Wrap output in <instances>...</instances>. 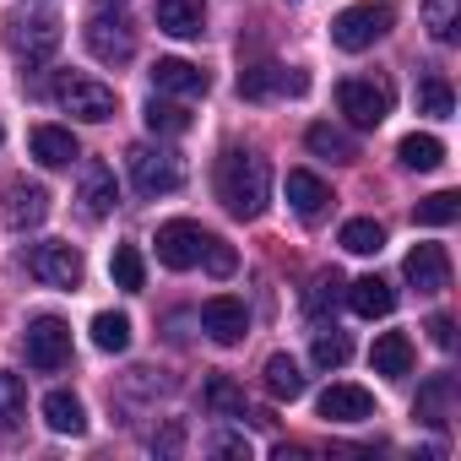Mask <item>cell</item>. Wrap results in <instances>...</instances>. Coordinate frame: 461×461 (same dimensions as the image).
Listing matches in <instances>:
<instances>
[{
    "mask_svg": "<svg viewBox=\"0 0 461 461\" xmlns=\"http://www.w3.org/2000/svg\"><path fill=\"white\" fill-rule=\"evenodd\" d=\"M212 450H217V456H245V461H250V439H245V434H212Z\"/></svg>",
    "mask_w": 461,
    "mask_h": 461,
    "instance_id": "cell-41",
    "label": "cell"
},
{
    "mask_svg": "<svg viewBox=\"0 0 461 461\" xmlns=\"http://www.w3.org/2000/svg\"><path fill=\"white\" fill-rule=\"evenodd\" d=\"M201 228L195 222H185V217H174V222H163L158 228V261L168 267V272H190L195 261H201Z\"/></svg>",
    "mask_w": 461,
    "mask_h": 461,
    "instance_id": "cell-13",
    "label": "cell"
},
{
    "mask_svg": "<svg viewBox=\"0 0 461 461\" xmlns=\"http://www.w3.org/2000/svg\"><path fill=\"white\" fill-rule=\"evenodd\" d=\"M396 158H402L407 168H418V174H434V168L445 163V141H439V136H429V131H412V136H402Z\"/></svg>",
    "mask_w": 461,
    "mask_h": 461,
    "instance_id": "cell-26",
    "label": "cell"
},
{
    "mask_svg": "<svg viewBox=\"0 0 461 461\" xmlns=\"http://www.w3.org/2000/svg\"><path fill=\"white\" fill-rule=\"evenodd\" d=\"M456 109V93H450V82L445 77H423L418 82V114H434V120H445Z\"/></svg>",
    "mask_w": 461,
    "mask_h": 461,
    "instance_id": "cell-36",
    "label": "cell"
},
{
    "mask_svg": "<svg viewBox=\"0 0 461 461\" xmlns=\"http://www.w3.org/2000/svg\"><path fill=\"white\" fill-rule=\"evenodd\" d=\"M304 147H310L315 158H331V163H353V158H358V141H353L348 131H337V125H326V120L304 131Z\"/></svg>",
    "mask_w": 461,
    "mask_h": 461,
    "instance_id": "cell-25",
    "label": "cell"
},
{
    "mask_svg": "<svg viewBox=\"0 0 461 461\" xmlns=\"http://www.w3.org/2000/svg\"><path fill=\"white\" fill-rule=\"evenodd\" d=\"M369 364H375V375H385V380H407V375H412V342H407L402 331H385V337H375Z\"/></svg>",
    "mask_w": 461,
    "mask_h": 461,
    "instance_id": "cell-22",
    "label": "cell"
},
{
    "mask_svg": "<svg viewBox=\"0 0 461 461\" xmlns=\"http://www.w3.org/2000/svg\"><path fill=\"white\" fill-rule=\"evenodd\" d=\"M28 418V385L17 375H0V434H12Z\"/></svg>",
    "mask_w": 461,
    "mask_h": 461,
    "instance_id": "cell-32",
    "label": "cell"
},
{
    "mask_svg": "<svg viewBox=\"0 0 461 461\" xmlns=\"http://www.w3.org/2000/svg\"><path fill=\"white\" fill-rule=\"evenodd\" d=\"M326 201H331V190H326L321 174H310V168H294V174H288V206H294L304 222H315V217L326 212Z\"/></svg>",
    "mask_w": 461,
    "mask_h": 461,
    "instance_id": "cell-20",
    "label": "cell"
},
{
    "mask_svg": "<svg viewBox=\"0 0 461 461\" xmlns=\"http://www.w3.org/2000/svg\"><path fill=\"white\" fill-rule=\"evenodd\" d=\"M0 141H6V131H0Z\"/></svg>",
    "mask_w": 461,
    "mask_h": 461,
    "instance_id": "cell-42",
    "label": "cell"
},
{
    "mask_svg": "<svg viewBox=\"0 0 461 461\" xmlns=\"http://www.w3.org/2000/svg\"><path fill=\"white\" fill-rule=\"evenodd\" d=\"M337 299H342V277L337 272H315L310 288H304V310L315 321H326V310H337Z\"/></svg>",
    "mask_w": 461,
    "mask_h": 461,
    "instance_id": "cell-34",
    "label": "cell"
},
{
    "mask_svg": "<svg viewBox=\"0 0 461 461\" xmlns=\"http://www.w3.org/2000/svg\"><path fill=\"white\" fill-rule=\"evenodd\" d=\"M12 50L28 60V66H39V60H50L55 50H60V23L44 12V17H17L12 23Z\"/></svg>",
    "mask_w": 461,
    "mask_h": 461,
    "instance_id": "cell-14",
    "label": "cell"
},
{
    "mask_svg": "<svg viewBox=\"0 0 461 461\" xmlns=\"http://www.w3.org/2000/svg\"><path fill=\"white\" fill-rule=\"evenodd\" d=\"M418 228H450L456 217H461V195L456 190H434V195H423L418 201Z\"/></svg>",
    "mask_w": 461,
    "mask_h": 461,
    "instance_id": "cell-30",
    "label": "cell"
},
{
    "mask_svg": "<svg viewBox=\"0 0 461 461\" xmlns=\"http://www.w3.org/2000/svg\"><path fill=\"white\" fill-rule=\"evenodd\" d=\"M450 407H456V380L450 375H434L423 391H418V423H429V429H445L450 423Z\"/></svg>",
    "mask_w": 461,
    "mask_h": 461,
    "instance_id": "cell-23",
    "label": "cell"
},
{
    "mask_svg": "<svg viewBox=\"0 0 461 461\" xmlns=\"http://www.w3.org/2000/svg\"><path fill=\"white\" fill-rule=\"evenodd\" d=\"M147 131H158V136H185V131H190V114H185L179 104H168V98H152V104H147Z\"/></svg>",
    "mask_w": 461,
    "mask_h": 461,
    "instance_id": "cell-37",
    "label": "cell"
},
{
    "mask_svg": "<svg viewBox=\"0 0 461 461\" xmlns=\"http://www.w3.org/2000/svg\"><path fill=\"white\" fill-rule=\"evenodd\" d=\"M44 423H50L55 434H87V407H82V396L50 391V396H44Z\"/></svg>",
    "mask_w": 461,
    "mask_h": 461,
    "instance_id": "cell-24",
    "label": "cell"
},
{
    "mask_svg": "<svg viewBox=\"0 0 461 461\" xmlns=\"http://www.w3.org/2000/svg\"><path fill=\"white\" fill-rule=\"evenodd\" d=\"M158 28L168 39H201L206 33V0H158Z\"/></svg>",
    "mask_w": 461,
    "mask_h": 461,
    "instance_id": "cell-19",
    "label": "cell"
},
{
    "mask_svg": "<svg viewBox=\"0 0 461 461\" xmlns=\"http://www.w3.org/2000/svg\"><path fill=\"white\" fill-rule=\"evenodd\" d=\"M429 342L450 353V348H456V321H450V315H434V321H429Z\"/></svg>",
    "mask_w": 461,
    "mask_h": 461,
    "instance_id": "cell-40",
    "label": "cell"
},
{
    "mask_svg": "<svg viewBox=\"0 0 461 461\" xmlns=\"http://www.w3.org/2000/svg\"><path fill=\"white\" fill-rule=\"evenodd\" d=\"M28 147H33V158H39L44 168H71V163L82 158V147H77V136H71L66 125H33Z\"/></svg>",
    "mask_w": 461,
    "mask_h": 461,
    "instance_id": "cell-18",
    "label": "cell"
},
{
    "mask_svg": "<svg viewBox=\"0 0 461 461\" xmlns=\"http://www.w3.org/2000/svg\"><path fill=\"white\" fill-rule=\"evenodd\" d=\"M77 201H82V217L87 222H98V217H109L114 206H120V179H114V168L109 163H82V185H77Z\"/></svg>",
    "mask_w": 461,
    "mask_h": 461,
    "instance_id": "cell-12",
    "label": "cell"
},
{
    "mask_svg": "<svg viewBox=\"0 0 461 461\" xmlns=\"http://www.w3.org/2000/svg\"><path fill=\"white\" fill-rule=\"evenodd\" d=\"M201 331H206L217 348H234V342H245V331H250V310H245L240 299L217 294V299L201 304Z\"/></svg>",
    "mask_w": 461,
    "mask_h": 461,
    "instance_id": "cell-10",
    "label": "cell"
},
{
    "mask_svg": "<svg viewBox=\"0 0 461 461\" xmlns=\"http://www.w3.org/2000/svg\"><path fill=\"white\" fill-rule=\"evenodd\" d=\"M109 272H114V283H120L125 294H141V288H147V261H141V250H136V245H114Z\"/></svg>",
    "mask_w": 461,
    "mask_h": 461,
    "instance_id": "cell-31",
    "label": "cell"
},
{
    "mask_svg": "<svg viewBox=\"0 0 461 461\" xmlns=\"http://www.w3.org/2000/svg\"><path fill=\"white\" fill-rule=\"evenodd\" d=\"M55 98H60V109H71V114L87 120V125L114 120V109H120L114 87L98 82V77H87V71H60V77H55Z\"/></svg>",
    "mask_w": 461,
    "mask_h": 461,
    "instance_id": "cell-2",
    "label": "cell"
},
{
    "mask_svg": "<svg viewBox=\"0 0 461 461\" xmlns=\"http://www.w3.org/2000/svg\"><path fill=\"white\" fill-rule=\"evenodd\" d=\"M93 348H104V353H125V348H131V321L114 315V310L93 315Z\"/></svg>",
    "mask_w": 461,
    "mask_h": 461,
    "instance_id": "cell-35",
    "label": "cell"
},
{
    "mask_svg": "<svg viewBox=\"0 0 461 461\" xmlns=\"http://www.w3.org/2000/svg\"><path fill=\"white\" fill-rule=\"evenodd\" d=\"M310 87V77L304 71H283V66H272V60H261V66H245L240 71V98H250V104H267V98H283V93H304Z\"/></svg>",
    "mask_w": 461,
    "mask_h": 461,
    "instance_id": "cell-11",
    "label": "cell"
},
{
    "mask_svg": "<svg viewBox=\"0 0 461 461\" xmlns=\"http://www.w3.org/2000/svg\"><path fill=\"white\" fill-rule=\"evenodd\" d=\"M206 407H212L217 418H245V391L228 380V375H212V380H206Z\"/></svg>",
    "mask_w": 461,
    "mask_h": 461,
    "instance_id": "cell-33",
    "label": "cell"
},
{
    "mask_svg": "<svg viewBox=\"0 0 461 461\" xmlns=\"http://www.w3.org/2000/svg\"><path fill=\"white\" fill-rule=\"evenodd\" d=\"M391 23H396V12L385 6V0H358V6H348V12L331 17V44L348 50V55H358V50H369L375 39H385Z\"/></svg>",
    "mask_w": 461,
    "mask_h": 461,
    "instance_id": "cell-3",
    "label": "cell"
},
{
    "mask_svg": "<svg viewBox=\"0 0 461 461\" xmlns=\"http://www.w3.org/2000/svg\"><path fill=\"white\" fill-rule=\"evenodd\" d=\"M28 272L44 283V288H82V277H87V261H82V250L77 245H60V240H50V245H33V256H28Z\"/></svg>",
    "mask_w": 461,
    "mask_h": 461,
    "instance_id": "cell-6",
    "label": "cell"
},
{
    "mask_svg": "<svg viewBox=\"0 0 461 461\" xmlns=\"http://www.w3.org/2000/svg\"><path fill=\"white\" fill-rule=\"evenodd\" d=\"M217 201L228 206V217H240V222H256L272 201V163L261 152H222L217 158Z\"/></svg>",
    "mask_w": 461,
    "mask_h": 461,
    "instance_id": "cell-1",
    "label": "cell"
},
{
    "mask_svg": "<svg viewBox=\"0 0 461 461\" xmlns=\"http://www.w3.org/2000/svg\"><path fill=\"white\" fill-rule=\"evenodd\" d=\"M423 28L439 44H456L461 39V0H423Z\"/></svg>",
    "mask_w": 461,
    "mask_h": 461,
    "instance_id": "cell-28",
    "label": "cell"
},
{
    "mask_svg": "<svg viewBox=\"0 0 461 461\" xmlns=\"http://www.w3.org/2000/svg\"><path fill=\"white\" fill-rule=\"evenodd\" d=\"M348 304H353V315L380 321V315L396 310V288L385 277H358V283H348Z\"/></svg>",
    "mask_w": 461,
    "mask_h": 461,
    "instance_id": "cell-21",
    "label": "cell"
},
{
    "mask_svg": "<svg viewBox=\"0 0 461 461\" xmlns=\"http://www.w3.org/2000/svg\"><path fill=\"white\" fill-rule=\"evenodd\" d=\"M131 179L141 195H174L185 185V163L163 147H131Z\"/></svg>",
    "mask_w": 461,
    "mask_h": 461,
    "instance_id": "cell-8",
    "label": "cell"
},
{
    "mask_svg": "<svg viewBox=\"0 0 461 461\" xmlns=\"http://www.w3.org/2000/svg\"><path fill=\"white\" fill-rule=\"evenodd\" d=\"M310 353H315V364H321V369H342V364L353 358V342L331 326V331H321V337H315V348H310Z\"/></svg>",
    "mask_w": 461,
    "mask_h": 461,
    "instance_id": "cell-38",
    "label": "cell"
},
{
    "mask_svg": "<svg viewBox=\"0 0 461 461\" xmlns=\"http://www.w3.org/2000/svg\"><path fill=\"white\" fill-rule=\"evenodd\" d=\"M261 375H267V391H272L277 402H299V396H304V375H299V364H294L288 353H272Z\"/></svg>",
    "mask_w": 461,
    "mask_h": 461,
    "instance_id": "cell-27",
    "label": "cell"
},
{
    "mask_svg": "<svg viewBox=\"0 0 461 461\" xmlns=\"http://www.w3.org/2000/svg\"><path fill=\"white\" fill-rule=\"evenodd\" d=\"M201 261H206V272H212V277H234V267H240L234 245L217 240V234H206V240H201Z\"/></svg>",
    "mask_w": 461,
    "mask_h": 461,
    "instance_id": "cell-39",
    "label": "cell"
},
{
    "mask_svg": "<svg viewBox=\"0 0 461 461\" xmlns=\"http://www.w3.org/2000/svg\"><path fill=\"white\" fill-rule=\"evenodd\" d=\"M321 418H331V423H364V418H375V396L364 391V385H326L321 391Z\"/></svg>",
    "mask_w": 461,
    "mask_h": 461,
    "instance_id": "cell-17",
    "label": "cell"
},
{
    "mask_svg": "<svg viewBox=\"0 0 461 461\" xmlns=\"http://www.w3.org/2000/svg\"><path fill=\"white\" fill-rule=\"evenodd\" d=\"M23 353H28V364L44 369V375L66 369V364H71V326H66L60 315H39V321H28Z\"/></svg>",
    "mask_w": 461,
    "mask_h": 461,
    "instance_id": "cell-5",
    "label": "cell"
},
{
    "mask_svg": "<svg viewBox=\"0 0 461 461\" xmlns=\"http://www.w3.org/2000/svg\"><path fill=\"white\" fill-rule=\"evenodd\" d=\"M82 39H87L93 60H104V66H125V60L136 55V33H131V23H125V17H109V12L87 17Z\"/></svg>",
    "mask_w": 461,
    "mask_h": 461,
    "instance_id": "cell-9",
    "label": "cell"
},
{
    "mask_svg": "<svg viewBox=\"0 0 461 461\" xmlns=\"http://www.w3.org/2000/svg\"><path fill=\"white\" fill-rule=\"evenodd\" d=\"M50 217V190L39 179H6L0 185V222L17 228V234H28V228H39Z\"/></svg>",
    "mask_w": 461,
    "mask_h": 461,
    "instance_id": "cell-7",
    "label": "cell"
},
{
    "mask_svg": "<svg viewBox=\"0 0 461 461\" xmlns=\"http://www.w3.org/2000/svg\"><path fill=\"white\" fill-rule=\"evenodd\" d=\"M342 250H353V256H380V250H385V228H380L375 217L342 222Z\"/></svg>",
    "mask_w": 461,
    "mask_h": 461,
    "instance_id": "cell-29",
    "label": "cell"
},
{
    "mask_svg": "<svg viewBox=\"0 0 461 461\" xmlns=\"http://www.w3.org/2000/svg\"><path fill=\"white\" fill-rule=\"evenodd\" d=\"M337 109L348 114V125L375 131V125L391 114V82H385V77H348V82L337 87Z\"/></svg>",
    "mask_w": 461,
    "mask_h": 461,
    "instance_id": "cell-4",
    "label": "cell"
},
{
    "mask_svg": "<svg viewBox=\"0 0 461 461\" xmlns=\"http://www.w3.org/2000/svg\"><path fill=\"white\" fill-rule=\"evenodd\" d=\"M402 272H407V283L418 294H445L450 288V256H445V245H412L407 261H402Z\"/></svg>",
    "mask_w": 461,
    "mask_h": 461,
    "instance_id": "cell-15",
    "label": "cell"
},
{
    "mask_svg": "<svg viewBox=\"0 0 461 461\" xmlns=\"http://www.w3.org/2000/svg\"><path fill=\"white\" fill-rule=\"evenodd\" d=\"M152 87H158V93H174V98H206L212 77H206L201 66H190V60L168 55V60H158V66H152Z\"/></svg>",
    "mask_w": 461,
    "mask_h": 461,
    "instance_id": "cell-16",
    "label": "cell"
}]
</instances>
